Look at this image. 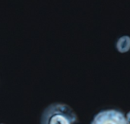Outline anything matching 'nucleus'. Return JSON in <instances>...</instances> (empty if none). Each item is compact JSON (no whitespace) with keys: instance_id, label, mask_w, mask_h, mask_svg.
Listing matches in <instances>:
<instances>
[{"instance_id":"5","label":"nucleus","mask_w":130,"mask_h":124,"mask_svg":"<svg viewBox=\"0 0 130 124\" xmlns=\"http://www.w3.org/2000/svg\"><path fill=\"white\" fill-rule=\"evenodd\" d=\"M0 124H5V123H0Z\"/></svg>"},{"instance_id":"3","label":"nucleus","mask_w":130,"mask_h":124,"mask_svg":"<svg viewBox=\"0 0 130 124\" xmlns=\"http://www.w3.org/2000/svg\"><path fill=\"white\" fill-rule=\"evenodd\" d=\"M117 50L120 53H126L130 50V36H123L120 37L116 44Z\"/></svg>"},{"instance_id":"1","label":"nucleus","mask_w":130,"mask_h":124,"mask_svg":"<svg viewBox=\"0 0 130 124\" xmlns=\"http://www.w3.org/2000/svg\"><path fill=\"white\" fill-rule=\"evenodd\" d=\"M77 120V114L69 105L55 102L43 111L40 124H74Z\"/></svg>"},{"instance_id":"4","label":"nucleus","mask_w":130,"mask_h":124,"mask_svg":"<svg viewBox=\"0 0 130 124\" xmlns=\"http://www.w3.org/2000/svg\"><path fill=\"white\" fill-rule=\"evenodd\" d=\"M126 121H127V123L130 124V111H129L126 115Z\"/></svg>"},{"instance_id":"2","label":"nucleus","mask_w":130,"mask_h":124,"mask_svg":"<svg viewBox=\"0 0 130 124\" xmlns=\"http://www.w3.org/2000/svg\"><path fill=\"white\" fill-rule=\"evenodd\" d=\"M91 124H128L126 116L116 109L104 110L98 113Z\"/></svg>"}]
</instances>
